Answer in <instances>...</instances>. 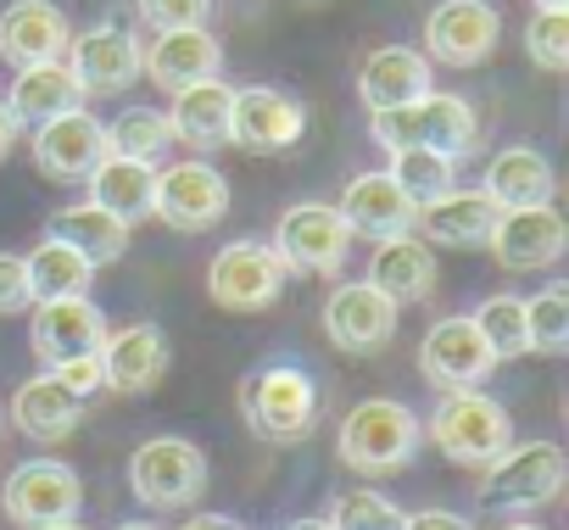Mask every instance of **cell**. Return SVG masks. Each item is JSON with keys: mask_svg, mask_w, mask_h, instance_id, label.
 <instances>
[{"mask_svg": "<svg viewBox=\"0 0 569 530\" xmlns=\"http://www.w3.org/2000/svg\"><path fill=\"white\" fill-rule=\"evenodd\" d=\"M240 413H246L251 436H262V441H279V447L308 441L313 424H319V386L297 363L251 369L240 380Z\"/></svg>", "mask_w": 569, "mask_h": 530, "instance_id": "6da1fadb", "label": "cell"}, {"mask_svg": "<svg viewBox=\"0 0 569 530\" xmlns=\"http://www.w3.org/2000/svg\"><path fill=\"white\" fill-rule=\"evenodd\" d=\"M425 441V424L408 402L397 397H369L347 413L341 424V463L358 469V474H391V469H408L413 452Z\"/></svg>", "mask_w": 569, "mask_h": 530, "instance_id": "7a4b0ae2", "label": "cell"}, {"mask_svg": "<svg viewBox=\"0 0 569 530\" xmlns=\"http://www.w3.org/2000/svg\"><path fill=\"white\" fill-rule=\"evenodd\" d=\"M569 480L558 441H508L491 463H480V502L497 513H530L547 508Z\"/></svg>", "mask_w": 569, "mask_h": 530, "instance_id": "3957f363", "label": "cell"}, {"mask_svg": "<svg viewBox=\"0 0 569 530\" xmlns=\"http://www.w3.org/2000/svg\"><path fill=\"white\" fill-rule=\"evenodd\" d=\"M430 436H436L441 458H452L463 469H480V463H491L513 441V419H508V408L497 397H486L480 386H469V391H447L436 402Z\"/></svg>", "mask_w": 569, "mask_h": 530, "instance_id": "277c9868", "label": "cell"}, {"mask_svg": "<svg viewBox=\"0 0 569 530\" xmlns=\"http://www.w3.org/2000/svg\"><path fill=\"white\" fill-rule=\"evenodd\" d=\"M129 491L146 508H190L207 491V458L184 436H151L129 458Z\"/></svg>", "mask_w": 569, "mask_h": 530, "instance_id": "5b68a950", "label": "cell"}, {"mask_svg": "<svg viewBox=\"0 0 569 530\" xmlns=\"http://www.w3.org/2000/svg\"><path fill=\"white\" fill-rule=\"evenodd\" d=\"M268 246H273V257L284 262V274H336L341 262H347L352 229L341 223L336 207H325V201H297V207L279 212Z\"/></svg>", "mask_w": 569, "mask_h": 530, "instance_id": "8992f818", "label": "cell"}, {"mask_svg": "<svg viewBox=\"0 0 569 530\" xmlns=\"http://www.w3.org/2000/svg\"><path fill=\"white\" fill-rule=\"evenodd\" d=\"M284 262L273 257V246L262 240H229L218 257H212V269H207V297L223 308V313H262L279 302L284 291Z\"/></svg>", "mask_w": 569, "mask_h": 530, "instance_id": "52a82bcc", "label": "cell"}, {"mask_svg": "<svg viewBox=\"0 0 569 530\" xmlns=\"http://www.w3.org/2000/svg\"><path fill=\"white\" fill-rule=\"evenodd\" d=\"M0 502H7V519L18 530H46V524H62V519H79L84 508V480L57 463V458H29L7 474L0 486Z\"/></svg>", "mask_w": 569, "mask_h": 530, "instance_id": "ba28073f", "label": "cell"}, {"mask_svg": "<svg viewBox=\"0 0 569 530\" xmlns=\"http://www.w3.org/2000/svg\"><path fill=\"white\" fill-rule=\"evenodd\" d=\"M151 212L168 229H179V234H201V229L223 223V212H229V179L212 162H168L157 173Z\"/></svg>", "mask_w": 569, "mask_h": 530, "instance_id": "9c48e42d", "label": "cell"}, {"mask_svg": "<svg viewBox=\"0 0 569 530\" xmlns=\"http://www.w3.org/2000/svg\"><path fill=\"white\" fill-rule=\"evenodd\" d=\"M325 336L336 352L347 358H375L397 341V302L380 297L369 280H352V286H336L325 297Z\"/></svg>", "mask_w": 569, "mask_h": 530, "instance_id": "30bf717a", "label": "cell"}, {"mask_svg": "<svg viewBox=\"0 0 569 530\" xmlns=\"http://www.w3.org/2000/svg\"><path fill=\"white\" fill-rule=\"evenodd\" d=\"M302 129H308V107L273 84L234 90V101H229V146H240V151L279 157L302 140Z\"/></svg>", "mask_w": 569, "mask_h": 530, "instance_id": "8fae6325", "label": "cell"}, {"mask_svg": "<svg viewBox=\"0 0 569 530\" xmlns=\"http://www.w3.org/2000/svg\"><path fill=\"white\" fill-rule=\"evenodd\" d=\"M502 40V18L491 0H441L425 18V62L441 68H480Z\"/></svg>", "mask_w": 569, "mask_h": 530, "instance_id": "7c38bea8", "label": "cell"}, {"mask_svg": "<svg viewBox=\"0 0 569 530\" xmlns=\"http://www.w3.org/2000/svg\"><path fill=\"white\" fill-rule=\"evenodd\" d=\"M486 246H491V257L502 262V269H513V274L552 269V262L563 257V246H569V223H563V212L552 201H541V207H508V212H497V229H491Z\"/></svg>", "mask_w": 569, "mask_h": 530, "instance_id": "4fadbf2b", "label": "cell"}, {"mask_svg": "<svg viewBox=\"0 0 569 530\" xmlns=\"http://www.w3.org/2000/svg\"><path fill=\"white\" fill-rule=\"evenodd\" d=\"M68 73L84 96H123L140 79V40L123 23H96L79 40H68Z\"/></svg>", "mask_w": 569, "mask_h": 530, "instance_id": "5bb4252c", "label": "cell"}, {"mask_svg": "<svg viewBox=\"0 0 569 530\" xmlns=\"http://www.w3.org/2000/svg\"><path fill=\"white\" fill-rule=\"evenodd\" d=\"M29 341H34V358L51 363V369H57V363H73V358H90V352H101V341H107V313H101L90 297L34 302Z\"/></svg>", "mask_w": 569, "mask_h": 530, "instance_id": "9a60e30c", "label": "cell"}, {"mask_svg": "<svg viewBox=\"0 0 569 530\" xmlns=\"http://www.w3.org/2000/svg\"><path fill=\"white\" fill-rule=\"evenodd\" d=\"M419 369H425V380L441 386V391H469V386H486V380H491L497 358H491V347L480 341L475 319H441V324H430L425 341H419Z\"/></svg>", "mask_w": 569, "mask_h": 530, "instance_id": "2e32d148", "label": "cell"}, {"mask_svg": "<svg viewBox=\"0 0 569 530\" xmlns=\"http://www.w3.org/2000/svg\"><path fill=\"white\" fill-rule=\"evenodd\" d=\"M218 68H223V46L212 29H162L151 46H140V73L168 96L184 84L218 79Z\"/></svg>", "mask_w": 569, "mask_h": 530, "instance_id": "e0dca14e", "label": "cell"}, {"mask_svg": "<svg viewBox=\"0 0 569 530\" xmlns=\"http://www.w3.org/2000/svg\"><path fill=\"white\" fill-rule=\"evenodd\" d=\"M341 223L352 229V234H363V240H391V234H413V218H419V201L386 173V168H375V173H358L352 184H347V196H341Z\"/></svg>", "mask_w": 569, "mask_h": 530, "instance_id": "ac0fdd59", "label": "cell"}, {"mask_svg": "<svg viewBox=\"0 0 569 530\" xmlns=\"http://www.w3.org/2000/svg\"><path fill=\"white\" fill-rule=\"evenodd\" d=\"M101 386L118 391V397H146L162 386L168 374V336L157 324H129V330H107L101 341Z\"/></svg>", "mask_w": 569, "mask_h": 530, "instance_id": "d6986e66", "label": "cell"}, {"mask_svg": "<svg viewBox=\"0 0 569 530\" xmlns=\"http://www.w3.org/2000/svg\"><path fill=\"white\" fill-rule=\"evenodd\" d=\"M497 201L486 190H447L436 201H419V218H413V234L425 246H452V251H469V246H486L491 229H497Z\"/></svg>", "mask_w": 569, "mask_h": 530, "instance_id": "ffe728a7", "label": "cell"}, {"mask_svg": "<svg viewBox=\"0 0 569 530\" xmlns=\"http://www.w3.org/2000/svg\"><path fill=\"white\" fill-rule=\"evenodd\" d=\"M101 157H107V123H96L84 107L34 129V162L51 179H90V168Z\"/></svg>", "mask_w": 569, "mask_h": 530, "instance_id": "44dd1931", "label": "cell"}, {"mask_svg": "<svg viewBox=\"0 0 569 530\" xmlns=\"http://www.w3.org/2000/svg\"><path fill=\"white\" fill-rule=\"evenodd\" d=\"M73 29L62 18V7L51 0H12L0 12V57L12 68H29V62H62Z\"/></svg>", "mask_w": 569, "mask_h": 530, "instance_id": "7402d4cb", "label": "cell"}, {"mask_svg": "<svg viewBox=\"0 0 569 530\" xmlns=\"http://www.w3.org/2000/svg\"><path fill=\"white\" fill-rule=\"evenodd\" d=\"M441 269H436V251L419 240V234H391V240H375V257H369V286L380 297H391L397 308L408 302H425L436 291Z\"/></svg>", "mask_w": 569, "mask_h": 530, "instance_id": "603a6c76", "label": "cell"}, {"mask_svg": "<svg viewBox=\"0 0 569 530\" xmlns=\"http://www.w3.org/2000/svg\"><path fill=\"white\" fill-rule=\"evenodd\" d=\"M79 419H84V397L68 391L57 374H34V380H23L18 397H12V424H18L29 441H40V447L68 441V436L79 430Z\"/></svg>", "mask_w": 569, "mask_h": 530, "instance_id": "cb8c5ba5", "label": "cell"}, {"mask_svg": "<svg viewBox=\"0 0 569 530\" xmlns=\"http://www.w3.org/2000/svg\"><path fill=\"white\" fill-rule=\"evenodd\" d=\"M358 96L369 112H386V107H408L419 96H430V62L425 51L413 46H386V51H369L363 68H358Z\"/></svg>", "mask_w": 569, "mask_h": 530, "instance_id": "d4e9b609", "label": "cell"}, {"mask_svg": "<svg viewBox=\"0 0 569 530\" xmlns=\"http://www.w3.org/2000/svg\"><path fill=\"white\" fill-rule=\"evenodd\" d=\"M229 101H234V84H223V79H201V84L173 90V107H168L173 146H190V151L229 146Z\"/></svg>", "mask_w": 569, "mask_h": 530, "instance_id": "484cf974", "label": "cell"}, {"mask_svg": "<svg viewBox=\"0 0 569 530\" xmlns=\"http://www.w3.org/2000/svg\"><path fill=\"white\" fill-rule=\"evenodd\" d=\"M79 101H84V90L68 73V62H29V68H18V79L7 90V112L18 118V129H40V123L73 112Z\"/></svg>", "mask_w": 569, "mask_h": 530, "instance_id": "4316f807", "label": "cell"}, {"mask_svg": "<svg viewBox=\"0 0 569 530\" xmlns=\"http://www.w3.org/2000/svg\"><path fill=\"white\" fill-rule=\"evenodd\" d=\"M480 190L508 212V207H541V201H552L558 179H552V162H547L536 146H508V151H497V157L486 162Z\"/></svg>", "mask_w": 569, "mask_h": 530, "instance_id": "83f0119b", "label": "cell"}, {"mask_svg": "<svg viewBox=\"0 0 569 530\" xmlns=\"http://www.w3.org/2000/svg\"><path fill=\"white\" fill-rule=\"evenodd\" d=\"M51 234L68 240L79 257H90V269H107V262H118L129 251V223L96 201H73V207L51 212Z\"/></svg>", "mask_w": 569, "mask_h": 530, "instance_id": "f1b7e54d", "label": "cell"}, {"mask_svg": "<svg viewBox=\"0 0 569 530\" xmlns=\"http://www.w3.org/2000/svg\"><path fill=\"white\" fill-rule=\"evenodd\" d=\"M151 190H157V168L151 162H134V157H112L107 151L90 168V201L107 207L123 223H140L151 212Z\"/></svg>", "mask_w": 569, "mask_h": 530, "instance_id": "f546056e", "label": "cell"}, {"mask_svg": "<svg viewBox=\"0 0 569 530\" xmlns=\"http://www.w3.org/2000/svg\"><path fill=\"white\" fill-rule=\"evenodd\" d=\"M23 274H29V291L34 302H51V297H84L96 269H90V257H79L68 240L46 234L29 257H23Z\"/></svg>", "mask_w": 569, "mask_h": 530, "instance_id": "4dcf8cb0", "label": "cell"}, {"mask_svg": "<svg viewBox=\"0 0 569 530\" xmlns=\"http://www.w3.org/2000/svg\"><path fill=\"white\" fill-rule=\"evenodd\" d=\"M480 134V118L463 96H419V146H436L447 157H463Z\"/></svg>", "mask_w": 569, "mask_h": 530, "instance_id": "1f68e13d", "label": "cell"}, {"mask_svg": "<svg viewBox=\"0 0 569 530\" xmlns=\"http://www.w3.org/2000/svg\"><path fill=\"white\" fill-rule=\"evenodd\" d=\"M168 146H173V129H168V112H157V107H123L107 123V151L112 157H134V162L157 168V157H168Z\"/></svg>", "mask_w": 569, "mask_h": 530, "instance_id": "d6a6232c", "label": "cell"}, {"mask_svg": "<svg viewBox=\"0 0 569 530\" xmlns=\"http://www.w3.org/2000/svg\"><path fill=\"white\" fill-rule=\"evenodd\" d=\"M413 201H436L458 184V157L436 151V146H402L391 151V168H386Z\"/></svg>", "mask_w": 569, "mask_h": 530, "instance_id": "836d02e7", "label": "cell"}, {"mask_svg": "<svg viewBox=\"0 0 569 530\" xmlns=\"http://www.w3.org/2000/svg\"><path fill=\"white\" fill-rule=\"evenodd\" d=\"M469 319H475V330H480V341L491 347L497 363H513V358L530 352V336H525V297H491V302H480V313H469Z\"/></svg>", "mask_w": 569, "mask_h": 530, "instance_id": "e575fe53", "label": "cell"}, {"mask_svg": "<svg viewBox=\"0 0 569 530\" xmlns=\"http://www.w3.org/2000/svg\"><path fill=\"white\" fill-rule=\"evenodd\" d=\"M525 336H530V352H547V358L569 347V286L563 280H552L547 291L525 302Z\"/></svg>", "mask_w": 569, "mask_h": 530, "instance_id": "d590c367", "label": "cell"}, {"mask_svg": "<svg viewBox=\"0 0 569 530\" xmlns=\"http://www.w3.org/2000/svg\"><path fill=\"white\" fill-rule=\"evenodd\" d=\"M330 530H402V508H397L386 491H375V486H358V491L336 497Z\"/></svg>", "mask_w": 569, "mask_h": 530, "instance_id": "8d00e7d4", "label": "cell"}, {"mask_svg": "<svg viewBox=\"0 0 569 530\" xmlns=\"http://www.w3.org/2000/svg\"><path fill=\"white\" fill-rule=\"evenodd\" d=\"M525 51L541 73H563L569 68V12H536L525 29Z\"/></svg>", "mask_w": 569, "mask_h": 530, "instance_id": "74e56055", "label": "cell"}, {"mask_svg": "<svg viewBox=\"0 0 569 530\" xmlns=\"http://www.w3.org/2000/svg\"><path fill=\"white\" fill-rule=\"evenodd\" d=\"M140 18L162 34V29H207L212 0H134Z\"/></svg>", "mask_w": 569, "mask_h": 530, "instance_id": "f35d334b", "label": "cell"}, {"mask_svg": "<svg viewBox=\"0 0 569 530\" xmlns=\"http://www.w3.org/2000/svg\"><path fill=\"white\" fill-rule=\"evenodd\" d=\"M29 308H34V291H29V274H23V257L0 251V319L29 313Z\"/></svg>", "mask_w": 569, "mask_h": 530, "instance_id": "ab89813d", "label": "cell"}, {"mask_svg": "<svg viewBox=\"0 0 569 530\" xmlns=\"http://www.w3.org/2000/svg\"><path fill=\"white\" fill-rule=\"evenodd\" d=\"M51 374H57V380H62L68 391H79V397H90V391L101 386V358L90 352V358H73V363H57Z\"/></svg>", "mask_w": 569, "mask_h": 530, "instance_id": "60d3db41", "label": "cell"}, {"mask_svg": "<svg viewBox=\"0 0 569 530\" xmlns=\"http://www.w3.org/2000/svg\"><path fill=\"white\" fill-rule=\"evenodd\" d=\"M402 530H475V524L452 508H425V513H402Z\"/></svg>", "mask_w": 569, "mask_h": 530, "instance_id": "b9f144b4", "label": "cell"}, {"mask_svg": "<svg viewBox=\"0 0 569 530\" xmlns=\"http://www.w3.org/2000/svg\"><path fill=\"white\" fill-rule=\"evenodd\" d=\"M179 530H240L229 513H196V519H184Z\"/></svg>", "mask_w": 569, "mask_h": 530, "instance_id": "7bdbcfd3", "label": "cell"}, {"mask_svg": "<svg viewBox=\"0 0 569 530\" xmlns=\"http://www.w3.org/2000/svg\"><path fill=\"white\" fill-rule=\"evenodd\" d=\"M12 140H18V118L7 112V101H0V157L12 151Z\"/></svg>", "mask_w": 569, "mask_h": 530, "instance_id": "ee69618b", "label": "cell"}, {"mask_svg": "<svg viewBox=\"0 0 569 530\" xmlns=\"http://www.w3.org/2000/svg\"><path fill=\"white\" fill-rule=\"evenodd\" d=\"M284 530H330V519H291Z\"/></svg>", "mask_w": 569, "mask_h": 530, "instance_id": "f6af8a7d", "label": "cell"}, {"mask_svg": "<svg viewBox=\"0 0 569 530\" xmlns=\"http://www.w3.org/2000/svg\"><path fill=\"white\" fill-rule=\"evenodd\" d=\"M112 530H162V524H151V519H123V524H112Z\"/></svg>", "mask_w": 569, "mask_h": 530, "instance_id": "bcb514c9", "label": "cell"}, {"mask_svg": "<svg viewBox=\"0 0 569 530\" xmlns=\"http://www.w3.org/2000/svg\"><path fill=\"white\" fill-rule=\"evenodd\" d=\"M569 0H536V12H563Z\"/></svg>", "mask_w": 569, "mask_h": 530, "instance_id": "7dc6e473", "label": "cell"}, {"mask_svg": "<svg viewBox=\"0 0 569 530\" xmlns=\"http://www.w3.org/2000/svg\"><path fill=\"white\" fill-rule=\"evenodd\" d=\"M46 530H84L79 519H62V524H46Z\"/></svg>", "mask_w": 569, "mask_h": 530, "instance_id": "c3c4849f", "label": "cell"}, {"mask_svg": "<svg viewBox=\"0 0 569 530\" xmlns=\"http://www.w3.org/2000/svg\"><path fill=\"white\" fill-rule=\"evenodd\" d=\"M502 530H541V524H525V519H513V524H502Z\"/></svg>", "mask_w": 569, "mask_h": 530, "instance_id": "681fc988", "label": "cell"}]
</instances>
